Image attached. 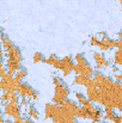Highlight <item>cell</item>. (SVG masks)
I'll use <instances>...</instances> for the list:
<instances>
[{
  "label": "cell",
  "mask_w": 122,
  "mask_h": 123,
  "mask_svg": "<svg viewBox=\"0 0 122 123\" xmlns=\"http://www.w3.org/2000/svg\"><path fill=\"white\" fill-rule=\"evenodd\" d=\"M53 82H54V86H58V85L62 84V79L59 78V77H54L53 78Z\"/></svg>",
  "instance_id": "obj_24"
},
{
  "label": "cell",
  "mask_w": 122,
  "mask_h": 123,
  "mask_svg": "<svg viewBox=\"0 0 122 123\" xmlns=\"http://www.w3.org/2000/svg\"><path fill=\"white\" fill-rule=\"evenodd\" d=\"M113 78H114V80H115V81H121L122 80V77H121V74H120L119 72L113 73Z\"/></svg>",
  "instance_id": "obj_23"
},
{
  "label": "cell",
  "mask_w": 122,
  "mask_h": 123,
  "mask_svg": "<svg viewBox=\"0 0 122 123\" xmlns=\"http://www.w3.org/2000/svg\"><path fill=\"white\" fill-rule=\"evenodd\" d=\"M61 106L67 111V112H70V114H72L73 116H77V112H78V110H79V104L78 103H76L74 100H72V99H66L62 104H61Z\"/></svg>",
  "instance_id": "obj_9"
},
{
  "label": "cell",
  "mask_w": 122,
  "mask_h": 123,
  "mask_svg": "<svg viewBox=\"0 0 122 123\" xmlns=\"http://www.w3.org/2000/svg\"><path fill=\"white\" fill-rule=\"evenodd\" d=\"M92 57H93V60H95V62H96L95 69H98V71L102 69V68H103V62H104V60H105V57L103 56V54L99 53V51H96V53H93Z\"/></svg>",
  "instance_id": "obj_12"
},
{
  "label": "cell",
  "mask_w": 122,
  "mask_h": 123,
  "mask_svg": "<svg viewBox=\"0 0 122 123\" xmlns=\"http://www.w3.org/2000/svg\"><path fill=\"white\" fill-rule=\"evenodd\" d=\"M117 35H119V38H122V30L121 31H119V34H117Z\"/></svg>",
  "instance_id": "obj_25"
},
{
  "label": "cell",
  "mask_w": 122,
  "mask_h": 123,
  "mask_svg": "<svg viewBox=\"0 0 122 123\" xmlns=\"http://www.w3.org/2000/svg\"><path fill=\"white\" fill-rule=\"evenodd\" d=\"M74 61L72 56H65L61 59V65L59 71L62 73V77H68L74 71Z\"/></svg>",
  "instance_id": "obj_7"
},
{
  "label": "cell",
  "mask_w": 122,
  "mask_h": 123,
  "mask_svg": "<svg viewBox=\"0 0 122 123\" xmlns=\"http://www.w3.org/2000/svg\"><path fill=\"white\" fill-rule=\"evenodd\" d=\"M4 114L13 120V123H18L23 121L20 108L18 105V102H7L4 103Z\"/></svg>",
  "instance_id": "obj_2"
},
{
  "label": "cell",
  "mask_w": 122,
  "mask_h": 123,
  "mask_svg": "<svg viewBox=\"0 0 122 123\" xmlns=\"http://www.w3.org/2000/svg\"><path fill=\"white\" fill-rule=\"evenodd\" d=\"M0 44H1V47L4 48V49H7V48H10V47H12L13 45V42L11 41L5 34H0Z\"/></svg>",
  "instance_id": "obj_15"
},
{
  "label": "cell",
  "mask_w": 122,
  "mask_h": 123,
  "mask_svg": "<svg viewBox=\"0 0 122 123\" xmlns=\"http://www.w3.org/2000/svg\"><path fill=\"white\" fill-rule=\"evenodd\" d=\"M114 63L116 65V66H121L122 67V54L119 51V50H116L115 53H114Z\"/></svg>",
  "instance_id": "obj_20"
},
{
  "label": "cell",
  "mask_w": 122,
  "mask_h": 123,
  "mask_svg": "<svg viewBox=\"0 0 122 123\" xmlns=\"http://www.w3.org/2000/svg\"><path fill=\"white\" fill-rule=\"evenodd\" d=\"M97 36L99 37V43L97 45V48H99V50H109V49L116 48V40L109 38L107 32H101Z\"/></svg>",
  "instance_id": "obj_8"
},
{
  "label": "cell",
  "mask_w": 122,
  "mask_h": 123,
  "mask_svg": "<svg viewBox=\"0 0 122 123\" xmlns=\"http://www.w3.org/2000/svg\"><path fill=\"white\" fill-rule=\"evenodd\" d=\"M73 84L87 87V86L92 85V79H91V77H86V75H76L73 79Z\"/></svg>",
  "instance_id": "obj_10"
},
{
  "label": "cell",
  "mask_w": 122,
  "mask_h": 123,
  "mask_svg": "<svg viewBox=\"0 0 122 123\" xmlns=\"http://www.w3.org/2000/svg\"><path fill=\"white\" fill-rule=\"evenodd\" d=\"M44 62L48 63V65H50V66H53V67H55L56 69H59L60 68V65H61V59H58L55 55H50V56L45 57V61Z\"/></svg>",
  "instance_id": "obj_14"
},
{
  "label": "cell",
  "mask_w": 122,
  "mask_h": 123,
  "mask_svg": "<svg viewBox=\"0 0 122 123\" xmlns=\"http://www.w3.org/2000/svg\"><path fill=\"white\" fill-rule=\"evenodd\" d=\"M110 100L113 104L114 110L122 111V82L114 81L111 87V93H110Z\"/></svg>",
  "instance_id": "obj_3"
},
{
  "label": "cell",
  "mask_w": 122,
  "mask_h": 123,
  "mask_svg": "<svg viewBox=\"0 0 122 123\" xmlns=\"http://www.w3.org/2000/svg\"><path fill=\"white\" fill-rule=\"evenodd\" d=\"M105 78H107V75H104L103 73H101V72H95L93 75L91 77L93 86H95V87H101V86L103 85L104 80H105Z\"/></svg>",
  "instance_id": "obj_11"
},
{
  "label": "cell",
  "mask_w": 122,
  "mask_h": 123,
  "mask_svg": "<svg viewBox=\"0 0 122 123\" xmlns=\"http://www.w3.org/2000/svg\"><path fill=\"white\" fill-rule=\"evenodd\" d=\"M28 117L31 118V120H39L40 118V114H39V111L36 110L35 106H32V105L28 106Z\"/></svg>",
  "instance_id": "obj_16"
},
{
  "label": "cell",
  "mask_w": 122,
  "mask_h": 123,
  "mask_svg": "<svg viewBox=\"0 0 122 123\" xmlns=\"http://www.w3.org/2000/svg\"><path fill=\"white\" fill-rule=\"evenodd\" d=\"M115 1H119V0H115Z\"/></svg>",
  "instance_id": "obj_28"
},
{
  "label": "cell",
  "mask_w": 122,
  "mask_h": 123,
  "mask_svg": "<svg viewBox=\"0 0 122 123\" xmlns=\"http://www.w3.org/2000/svg\"><path fill=\"white\" fill-rule=\"evenodd\" d=\"M74 96H76V98H77V102H78V104H79V106H83V105H85L86 103H89L90 100L86 98V96L85 94H83L80 92H76L74 93Z\"/></svg>",
  "instance_id": "obj_17"
},
{
  "label": "cell",
  "mask_w": 122,
  "mask_h": 123,
  "mask_svg": "<svg viewBox=\"0 0 122 123\" xmlns=\"http://www.w3.org/2000/svg\"><path fill=\"white\" fill-rule=\"evenodd\" d=\"M77 123H86V122H77Z\"/></svg>",
  "instance_id": "obj_27"
},
{
  "label": "cell",
  "mask_w": 122,
  "mask_h": 123,
  "mask_svg": "<svg viewBox=\"0 0 122 123\" xmlns=\"http://www.w3.org/2000/svg\"><path fill=\"white\" fill-rule=\"evenodd\" d=\"M74 73L76 75H86V77H92L95 71L89 63V61L85 59L83 54H77L74 56Z\"/></svg>",
  "instance_id": "obj_1"
},
{
  "label": "cell",
  "mask_w": 122,
  "mask_h": 123,
  "mask_svg": "<svg viewBox=\"0 0 122 123\" xmlns=\"http://www.w3.org/2000/svg\"><path fill=\"white\" fill-rule=\"evenodd\" d=\"M17 94H18L19 98H26V99H32V100H35V99L39 98L37 91L34 90L29 84H25V82H22V85H20Z\"/></svg>",
  "instance_id": "obj_5"
},
{
  "label": "cell",
  "mask_w": 122,
  "mask_h": 123,
  "mask_svg": "<svg viewBox=\"0 0 122 123\" xmlns=\"http://www.w3.org/2000/svg\"><path fill=\"white\" fill-rule=\"evenodd\" d=\"M5 55H6V61L7 62H16L20 63L23 61V56L20 54V50L13 44L12 47L5 49Z\"/></svg>",
  "instance_id": "obj_6"
},
{
  "label": "cell",
  "mask_w": 122,
  "mask_h": 123,
  "mask_svg": "<svg viewBox=\"0 0 122 123\" xmlns=\"http://www.w3.org/2000/svg\"><path fill=\"white\" fill-rule=\"evenodd\" d=\"M70 88L62 82L58 86H55V91H54V97H53V103L55 105H61L66 99H68L70 96Z\"/></svg>",
  "instance_id": "obj_4"
},
{
  "label": "cell",
  "mask_w": 122,
  "mask_h": 123,
  "mask_svg": "<svg viewBox=\"0 0 122 123\" xmlns=\"http://www.w3.org/2000/svg\"><path fill=\"white\" fill-rule=\"evenodd\" d=\"M18 105H19L20 110L24 109V108H28V106H29V100H28L26 98H22V99L18 102Z\"/></svg>",
  "instance_id": "obj_21"
},
{
  "label": "cell",
  "mask_w": 122,
  "mask_h": 123,
  "mask_svg": "<svg viewBox=\"0 0 122 123\" xmlns=\"http://www.w3.org/2000/svg\"><path fill=\"white\" fill-rule=\"evenodd\" d=\"M18 123H24V120H23V121H22V122H18Z\"/></svg>",
  "instance_id": "obj_26"
},
{
  "label": "cell",
  "mask_w": 122,
  "mask_h": 123,
  "mask_svg": "<svg viewBox=\"0 0 122 123\" xmlns=\"http://www.w3.org/2000/svg\"><path fill=\"white\" fill-rule=\"evenodd\" d=\"M113 123H122V115L116 114L115 117H114V120H113Z\"/></svg>",
  "instance_id": "obj_22"
},
{
  "label": "cell",
  "mask_w": 122,
  "mask_h": 123,
  "mask_svg": "<svg viewBox=\"0 0 122 123\" xmlns=\"http://www.w3.org/2000/svg\"><path fill=\"white\" fill-rule=\"evenodd\" d=\"M45 61V57H44V55L40 53V51H36L34 55H32V62H35V63H37V62H44Z\"/></svg>",
  "instance_id": "obj_19"
},
{
  "label": "cell",
  "mask_w": 122,
  "mask_h": 123,
  "mask_svg": "<svg viewBox=\"0 0 122 123\" xmlns=\"http://www.w3.org/2000/svg\"><path fill=\"white\" fill-rule=\"evenodd\" d=\"M56 106L58 105H55L54 103H47L45 105H44V118H50L51 120V117H53V115H54V112H55V109H56Z\"/></svg>",
  "instance_id": "obj_13"
},
{
  "label": "cell",
  "mask_w": 122,
  "mask_h": 123,
  "mask_svg": "<svg viewBox=\"0 0 122 123\" xmlns=\"http://www.w3.org/2000/svg\"><path fill=\"white\" fill-rule=\"evenodd\" d=\"M26 75H28V71H26V68L22 67L19 71H17V72L14 73V75H13V77H14L16 79H18V80H20V81H22Z\"/></svg>",
  "instance_id": "obj_18"
}]
</instances>
